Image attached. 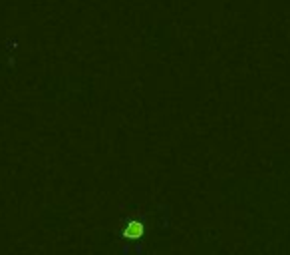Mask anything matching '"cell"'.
I'll return each mask as SVG.
<instances>
[{"label":"cell","instance_id":"1","mask_svg":"<svg viewBox=\"0 0 290 255\" xmlns=\"http://www.w3.org/2000/svg\"><path fill=\"white\" fill-rule=\"evenodd\" d=\"M142 234H144V226H142L140 222H130V224H128V228H126V238L138 240Z\"/></svg>","mask_w":290,"mask_h":255}]
</instances>
